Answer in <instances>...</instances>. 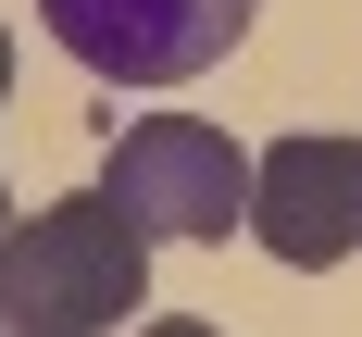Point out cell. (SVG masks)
I'll return each mask as SVG.
<instances>
[{"label": "cell", "instance_id": "obj_1", "mask_svg": "<svg viewBox=\"0 0 362 337\" xmlns=\"http://www.w3.org/2000/svg\"><path fill=\"white\" fill-rule=\"evenodd\" d=\"M138 312H150V237L100 187L0 225V337H100V325H138Z\"/></svg>", "mask_w": 362, "mask_h": 337}, {"label": "cell", "instance_id": "obj_2", "mask_svg": "<svg viewBox=\"0 0 362 337\" xmlns=\"http://www.w3.org/2000/svg\"><path fill=\"white\" fill-rule=\"evenodd\" d=\"M100 200L125 225H138L150 250L163 237H238V213H250V150L225 138V125H200V112H138L125 138H112L100 162Z\"/></svg>", "mask_w": 362, "mask_h": 337}, {"label": "cell", "instance_id": "obj_3", "mask_svg": "<svg viewBox=\"0 0 362 337\" xmlns=\"http://www.w3.org/2000/svg\"><path fill=\"white\" fill-rule=\"evenodd\" d=\"M262 0H37V25L63 37L100 88H187L250 37Z\"/></svg>", "mask_w": 362, "mask_h": 337}, {"label": "cell", "instance_id": "obj_4", "mask_svg": "<svg viewBox=\"0 0 362 337\" xmlns=\"http://www.w3.org/2000/svg\"><path fill=\"white\" fill-rule=\"evenodd\" d=\"M262 250L288 262V275H337L362 250V138H325V125H300L250 162V213H238Z\"/></svg>", "mask_w": 362, "mask_h": 337}, {"label": "cell", "instance_id": "obj_5", "mask_svg": "<svg viewBox=\"0 0 362 337\" xmlns=\"http://www.w3.org/2000/svg\"><path fill=\"white\" fill-rule=\"evenodd\" d=\"M0 100H13V25H0Z\"/></svg>", "mask_w": 362, "mask_h": 337}, {"label": "cell", "instance_id": "obj_6", "mask_svg": "<svg viewBox=\"0 0 362 337\" xmlns=\"http://www.w3.org/2000/svg\"><path fill=\"white\" fill-rule=\"evenodd\" d=\"M0 225H13V187H0Z\"/></svg>", "mask_w": 362, "mask_h": 337}]
</instances>
